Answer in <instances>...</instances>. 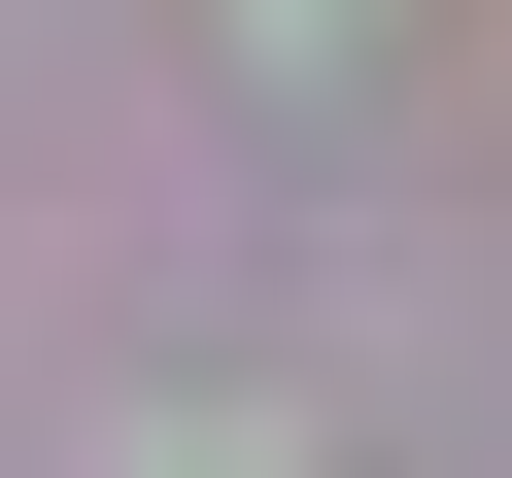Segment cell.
I'll list each match as a JSON object with an SVG mask.
<instances>
[{"label": "cell", "mask_w": 512, "mask_h": 478, "mask_svg": "<svg viewBox=\"0 0 512 478\" xmlns=\"http://www.w3.org/2000/svg\"><path fill=\"white\" fill-rule=\"evenodd\" d=\"M137 478H308V444H137Z\"/></svg>", "instance_id": "cell-2"}, {"label": "cell", "mask_w": 512, "mask_h": 478, "mask_svg": "<svg viewBox=\"0 0 512 478\" xmlns=\"http://www.w3.org/2000/svg\"><path fill=\"white\" fill-rule=\"evenodd\" d=\"M205 35H239V69H342V35H376V0H205Z\"/></svg>", "instance_id": "cell-1"}]
</instances>
